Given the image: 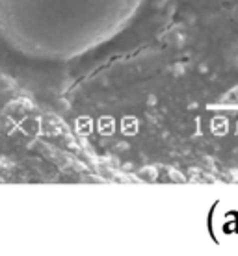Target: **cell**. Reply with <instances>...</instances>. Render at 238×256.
<instances>
[{
    "label": "cell",
    "mask_w": 238,
    "mask_h": 256,
    "mask_svg": "<svg viewBox=\"0 0 238 256\" xmlns=\"http://www.w3.org/2000/svg\"><path fill=\"white\" fill-rule=\"evenodd\" d=\"M210 228L216 242L238 245V200H223L214 208Z\"/></svg>",
    "instance_id": "obj_2"
},
{
    "label": "cell",
    "mask_w": 238,
    "mask_h": 256,
    "mask_svg": "<svg viewBox=\"0 0 238 256\" xmlns=\"http://www.w3.org/2000/svg\"><path fill=\"white\" fill-rule=\"evenodd\" d=\"M143 0H0V36L28 58L71 60L117 36Z\"/></svg>",
    "instance_id": "obj_1"
}]
</instances>
